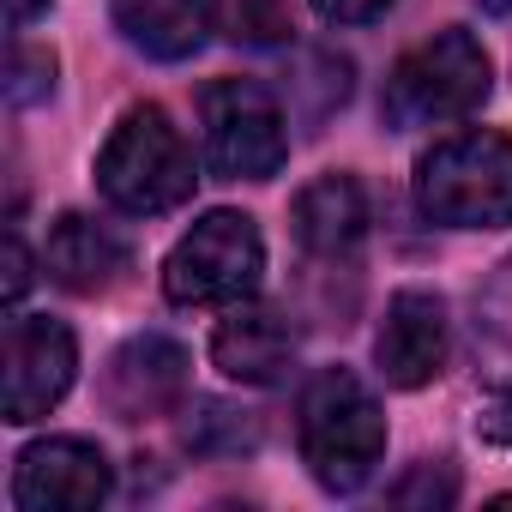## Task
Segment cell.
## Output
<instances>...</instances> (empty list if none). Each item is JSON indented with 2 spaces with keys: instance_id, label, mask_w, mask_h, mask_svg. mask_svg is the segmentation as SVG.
<instances>
[{
  "instance_id": "6da1fadb",
  "label": "cell",
  "mask_w": 512,
  "mask_h": 512,
  "mask_svg": "<svg viewBox=\"0 0 512 512\" xmlns=\"http://www.w3.org/2000/svg\"><path fill=\"white\" fill-rule=\"evenodd\" d=\"M302 464L326 494H356L386 458V416L380 398L350 368H320L296 404Z\"/></svg>"
},
{
  "instance_id": "e0dca14e",
  "label": "cell",
  "mask_w": 512,
  "mask_h": 512,
  "mask_svg": "<svg viewBox=\"0 0 512 512\" xmlns=\"http://www.w3.org/2000/svg\"><path fill=\"white\" fill-rule=\"evenodd\" d=\"M211 434H223V446H229V452H247L253 440H260V428L247 422V410H229V404H199V416L187 422V446H193V452H205V446H211Z\"/></svg>"
},
{
  "instance_id": "3957f363",
  "label": "cell",
  "mask_w": 512,
  "mask_h": 512,
  "mask_svg": "<svg viewBox=\"0 0 512 512\" xmlns=\"http://www.w3.org/2000/svg\"><path fill=\"white\" fill-rule=\"evenodd\" d=\"M416 211L446 229H500L512 223V139L470 127L422 151Z\"/></svg>"
},
{
  "instance_id": "603a6c76",
  "label": "cell",
  "mask_w": 512,
  "mask_h": 512,
  "mask_svg": "<svg viewBox=\"0 0 512 512\" xmlns=\"http://www.w3.org/2000/svg\"><path fill=\"white\" fill-rule=\"evenodd\" d=\"M482 7H488V13H512V0H482Z\"/></svg>"
},
{
  "instance_id": "44dd1931",
  "label": "cell",
  "mask_w": 512,
  "mask_h": 512,
  "mask_svg": "<svg viewBox=\"0 0 512 512\" xmlns=\"http://www.w3.org/2000/svg\"><path fill=\"white\" fill-rule=\"evenodd\" d=\"M25 284H31V253H25L19 229H7V302H19Z\"/></svg>"
},
{
  "instance_id": "d6986e66",
  "label": "cell",
  "mask_w": 512,
  "mask_h": 512,
  "mask_svg": "<svg viewBox=\"0 0 512 512\" xmlns=\"http://www.w3.org/2000/svg\"><path fill=\"white\" fill-rule=\"evenodd\" d=\"M392 500H398V506H416V500H428V506H452V500H458V482H452L446 464H440V470H434V464H416V476L398 482Z\"/></svg>"
},
{
  "instance_id": "7402d4cb",
  "label": "cell",
  "mask_w": 512,
  "mask_h": 512,
  "mask_svg": "<svg viewBox=\"0 0 512 512\" xmlns=\"http://www.w3.org/2000/svg\"><path fill=\"white\" fill-rule=\"evenodd\" d=\"M49 13V0H7V19H13V31H25L31 19H43Z\"/></svg>"
},
{
  "instance_id": "ba28073f",
  "label": "cell",
  "mask_w": 512,
  "mask_h": 512,
  "mask_svg": "<svg viewBox=\"0 0 512 512\" xmlns=\"http://www.w3.org/2000/svg\"><path fill=\"white\" fill-rule=\"evenodd\" d=\"M109 488H115V470H109L103 446H91L79 434L37 440L13 464V506L19 512H91L109 500Z\"/></svg>"
},
{
  "instance_id": "52a82bcc",
  "label": "cell",
  "mask_w": 512,
  "mask_h": 512,
  "mask_svg": "<svg viewBox=\"0 0 512 512\" xmlns=\"http://www.w3.org/2000/svg\"><path fill=\"white\" fill-rule=\"evenodd\" d=\"M79 374V344L49 314H13L7 320V374H0V416L13 428L43 422Z\"/></svg>"
},
{
  "instance_id": "ac0fdd59",
  "label": "cell",
  "mask_w": 512,
  "mask_h": 512,
  "mask_svg": "<svg viewBox=\"0 0 512 512\" xmlns=\"http://www.w3.org/2000/svg\"><path fill=\"white\" fill-rule=\"evenodd\" d=\"M55 91V55L49 49H31V43H13V79H7V97L25 109L37 97Z\"/></svg>"
},
{
  "instance_id": "ffe728a7",
  "label": "cell",
  "mask_w": 512,
  "mask_h": 512,
  "mask_svg": "<svg viewBox=\"0 0 512 512\" xmlns=\"http://www.w3.org/2000/svg\"><path fill=\"white\" fill-rule=\"evenodd\" d=\"M386 7H392V0H314V13L326 25H374Z\"/></svg>"
},
{
  "instance_id": "9a60e30c",
  "label": "cell",
  "mask_w": 512,
  "mask_h": 512,
  "mask_svg": "<svg viewBox=\"0 0 512 512\" xmlns=\"http://www.w3.org/2000/svg\"><path fill=\"white\" fill-rule=\"evenodd\" d=\"M476 356L488 368V392L512 404V260L476 296Z\"/></svg>"
},
{
  "instance_id": "7a4b0ae2",
  "label": "cell",
  "mask_w": 512,
  "mask_h": 512,
  "mask_svg": "<svg viewBox=\"0 0 512 512\" xmlns=\"http://www.w3.org/2000/svg\"><path fill=\"white\" fill-rule=\"evenodd\" d=\"M494 91V61L470 31H440L428 43H416L380 91V115L392 133H416V127H446L464 121L488 103Z\"/></svg>"
},
{
  "instance_id": "5bb4252c",
  "label": "cell",
  "mask_w": 512,
  "mask_h": 512,
  "mask_svg": "<svg viewBox=\"0 0 512 512\" xmlns=\"http://www.w3.org/2000/svg\"><path fill=\"white\" fill-rule=\"evenodd\" d=\"M217 19V0H115V31L151 61H187Z\"/></svg>"
},
{
  "instance_id": "2e32d148",
  "label": "cell",
  "mask_w": 512,
  "mask_h": 512,
  "mask_svg": "<svg viewBox=\"0 0 512 512\" xmlns=\"http://www.w3.org/2000/svg\"><path fill=\"white\" fill-rule=\"evenodd\" d=\"M296 25H290V0H229V37L235 43H253V49H272L284 43Z\"/></svg>"
},
{
  "instance_id": "4fadbf2b",
  "label": "cell",
  "mask_w": 512,
  "mask_h": 512,
  "mask_svg": "<svg viewBox=\"0 0 512 512\" xmlns=\"http://www.w3.org/2000/svg\"><path fill=\"white\" fill-rule=\"evenodd\" d=\"M211 362L241 380V386H278L296 368V332L284 314L272 308H235L217 332H211Z\"/></svg>"
},
{
  "instance_id": "9c48e42d",
  "label": "cell",
  "mask_w": 512,
  "mask_h": 512,
  "mask_svg": "<svg viewBox=\"0 0 512 512\" xmlns=\"http://www.w3.org/2000/svg\"><path fill=\"white\" fill-rule=\"evenodd\" d=\"M187 380H193L187 350H181L175 338H163V332H139V338H127V344L109 356L97 392H103L109 416H121V422H151V416L181 410Z\"/></svg>"
},
{
  "instance_id": "7c38bea8",
  "label": "cell",
  "mask_w": 512,
  "mask_h": 512,
  "mask_svg": "<svg viewBox=\"0 0 512 512\" xmlns=\"http://www.w3.org/2000/svg\"><path fill=\"white\" fill-rule=\"evenodd\" d=\"M290 229L302 241V253L338 266L362 247L368 235V193L356 175H320L296 193V211H290Z\"/></svg>"
},
{
  "instance_id": "8992f818",
  "label": "cell",
  "mask_w": 512,
  "mask_h": 512,
  "mask_svg": "<svg viewBox=\"0 0 512 512\" xmlns=\"http://www.w3.org/2000/svg\"><path fill=\"white\" fill-rule=\"evenodd\" d=\"M199 133L205 163L217 181H272L290 157L284 109L253 79H217L199 91Z\"/></svg>"
},
{
  "instance_id": "8fae6325",
  "label": "cell",
  "mask_w": 512,
  "mask_h": 512,
  "mask_svg": "<svg viewBox=\"0 0 512 512\" xmlns=\"http://www.w3.org/2000/svg\"><path fill=\"white\" fill-rule=\"evenodd\" d=\"M127 266H133V247H127L109 223H97V217L67 211V217L49 229L43 272H49V284L73 290V296H103V290H115V284L127 278Z\"/></svg>"
},
{
  "instance_id": "30bf717a",
  "label": "cell",
  "mask_w": 512,
  "mask_h": 512,
  "mask_svg": "<svg viewBox=\"0 0 512 512\" xmlns=\"http://www.w3.org/2000/svg\"><path fill=\"white\" fill-rule=\"evenodd\" d=\"M446 350H452L446 302L428 296V290H398L386 302V320H380V338H374V362H380L386 386H398V392L428 386L446 368Z\"/></svg>"
},
{
  "instance_id": "5b68a950",
  "label": "cell",
  "mask_w": 512,
  "mask_h": 512,
  "mask_svg": "<svg viewBox=\"0 0 512 512\" xmlns=\"http://www.w3.org/2000/svg\"><path fill=\"white\" fill-rule=\"evenodd\" d=\"M266 278V241L241 211L199 217L163 260V296L175 308H241Z\"/></svg>"
},
{
  "instance_id": "277c9868",
  "label": "cell",
  "mask_w": 512,
  "mask_h": 512,
  "mask_svg": "<svg viewBox=\"0 0 512 512\" xmlns=\"http://www.w3.org/2000/svg\"><path fill=\"white\" fill-rule=\"evenodd\" d=\"M97 187L127 217H163V211L187 205V193H193V151H187L181 127L157 103L127 109L115 121V133L103 139V151H97Z\"/></svg>"
}]
</instances>
